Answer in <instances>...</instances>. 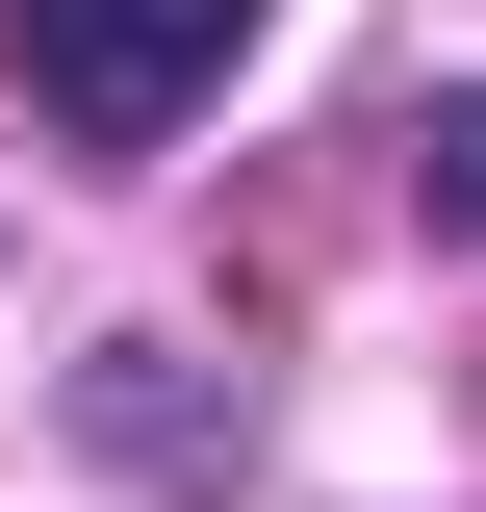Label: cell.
I'll use <instances>...</instances> for the list:
<instances>
[{
  "instance_id": "7a4b0ae2",
  "label": "cell",
  "mask_w": 486,
  "mask_h": 512,
  "mask_svg": "<svg viewBox=\"0 0 486 512\" xmlns=\"http://www.w3.org/2000/svg\"><path fill=\"white\" fill-rule=\"evenodd\" d=\"M410 205L486 256V77H435V103H410Z\"/></svg>"
},
{
  "instance_id": "6da1fadb",
  "label": "cell",
  "mask_w": 486,
  "mask_h": 512,
  "mask_svg": "<svg viewBox=\"0 0 486 512\" xmlns=\"http://www.w3.org/2000/svg\"><path fill=\"white\" fill-rule=\"evenodd\" d=\"M231 52H256V0H0V77L52 103L77 154H154Z\"/></svg>"
}]
</instances>
